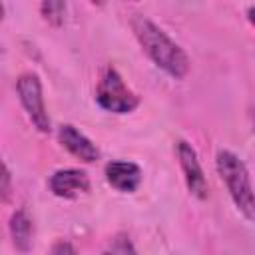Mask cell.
<instances>
[{
    "label": "cell",
    "mask_w": 255,
    "mask_h": 255,
    "mask_svg": "<svg viewBox=\"0 0 255 255\" xmlns=\"http://www.w3.org/2000/svg\"><path fill=\"white\" fill-rule=\"evenodd\" d=\"M131 30L147 54V58L163 70L167 76L175 80H183L189 72V58L181 50L179 44H175L157 24H153L145 16H135L131 20Z\"/></svg>",
    "instance_id": "cell-1"
},
{
    "label": "cell",
    "mask_w": 255,
    "mask_h": 255,
    "mask_svg": "<svg viewBox=\"0 0 255 255\" xmlns=\"http://www.w3.org/2000/svg\"><path fill=\"white\" fill-rule=\"evenodd\" d=\"M217 173L221 181L225 183L235 207L241 211V215L247 221H253L255 217V201H253V187L251 177L247 171V165L229 149H219L215 157Z\"/></svg>",
    "instance_id": "cell-2"
},
{
    "label": "cell",
    "mask_w": 255,
    "mask_h": 255,
    "mask_svg": "<svg viewBox=\"0 0 255 255\" xmlns=\"http://www.w3.org/2000/svg\"><path fill=\"white\" fill-rule=\"evenodd\" d=\"M96 102L102 110L112 114H129L139 106L137 94L128 88V84L114 66H108L102 72L96 88Z\"/></svg>",
    "instance_id": "cell-3"
},
{
    "label": "cell",
    "mask_w": 255,
    "mask_h": 255,
    "mask_svg": "<svg viewBox=\"0 0 255 255\" xmlns=\"http://www.w3.org/2000/svg\"><path fill=\"white\" fill-rule=\"evenodd\" d=\"M16 92H18L20 104L26 110V114H28L30 122L34 124V128L38 131H42V133H48L52 129V124H50V116L46 112L40 78L36 74H32V72L20 74V78L16 80Z\"/></svg>",
    "instance_id": "cell-4"
},
{
    "label": "cell",
    "mask_w": 255,
    "mask_h": 255,
    "mask_svg": "<svg viewBox=\"0 0 255 255\" xmlns=\"http://www.w3.org/2000/svg\"><path fill=\"white\" fill-rule=\"evenodd\" d=\"M175 149H177V159H179V165H181L189 193L197 199H205L209 195V183L205 179V173H203V167L199 163L195 149L185 139H179Z\"/></svg>",
    "instance_id": "cell-5"
},
{
    "label": "cell",
    "mask_w": 255,
    "mask_h": 255,
    "mask_svg": "<svg viewBox=\"0 0 255 255\" xmlns=\"http://www.w3.org/2000/svg\"><path fill=\"white\" fill-rule=\"evenodd\" d=\"M50 191L56 197L62 199H76L84 193L90 191V177L84 169H76V167H66V169H58L50 175Z\"/></svg>",
    "instance_id": "cell-6"
},
{
    "label": "cell",
    "mask_w": 255,
    "mask_h": 255,
    "mask_svg": "<svg viewBox=\"0 0 255 255\" xmlns=\"http://www.w3.org/2000/svg\"><path fill=\"white\" fill-rule=\"evenodd\" d=\"M58 139L60 143L80 161L84 163H94L100 159V149L92 143L90 137H86L76 126L72 124H62L58 129Z\"/></svg>",
    "instance_id": "cell-7"
},
{
    "label": "cell",
    "mask_w": 255,
    "mask_h": 255,
    "mask_svg": "<svg viewBox=\"0 0 255 255\" xmlns=\"http://www.w3.org/2000/svg\"><path fill=\"white\" fill-rule=\"evenodd\" d=\"M106 179L114 189H118L122 193H131L141 183V169L133 161L116 159L106 165Z\"/></svg>",
    "instance_id": "cell-8"
},
{
    "label": "cell",
    "mask_w": 255,
    "mask_h": 255,
    "mask_svg": "<svg viewBox=\"0 0 255 255\" xmlns=\"http://www.w3.org/2000/svg\"><path fill=\"white\" fill-rule=\"evenodd\" d=\"M32 233H34V227H32L30 215L22 207L16 209L10 217V237H12L14 247L22 253L30 251L32 249Z\"/></svg>",
    "instance_id": "cell-9"
},
{
    "label": "cell",
    "mask_w": 255,
    "mask_h": 255,
    "mask_svg": "<svg viewBox=\"0 0 255 255\" xmlns=\"http://www.w3.org/2000/svg\"><path fill=\"white\" fill-rule=\"evenodd\" d=\"M40 12H42V18L54 26V28H60L64 24V12H66V2L64 0H42L40 4Z\"/></svg>",
    "instance_id": "cell-10"
},
{
    "label": "cell",
    "mask_w": 255,
    "mask_h": 255,
    "mask_svg": "<svg viewBox=\"0 0 255 255\" xmlns=\"http://www.w3.org/2000/svg\"><path fill=\"white\" fill-rule=\"evenodd\" d=\"M10 197H12V175L0 157V199L8 201Z\"/></svg>",
    "instance_id": "cell-11"
},
{
    "label": "cell",
    "mask_w": 255,
    "mask_h": 255,
    "mask_svg": "<svg viewBox=\"0 0 255 255\" xmlns=\"http://www.w3.org/2000/svg\"><path fill=\"white\" fill-rule=\"evenodd\" d=\"M108 251H112V253H135V247L131 245L128 235H118L114 239V243L108 247Z\"/></svg>",
    "instance_id": "cell-12"
},
{
    "label": "cell",
    "mask_w": 255,
    "mask_h": 255,
    "mask_svg": "<svg viewBox=\"0 0 255 255\" xmlns=\"http://www.w3.org/2000/svg\"><path fill=\"white\" fill-rule=\"evenodd\" d=\"M54 255H58V253H76V247L74 245H70L68 241H58V243H54V247L50 249Z\"/></svg>",
    "instance_id": "cell-13"
},
{
    "label": "cell",
    "mask_w": 255,
    "mask_h": 255,
    "mask_svg": "<svg viewBox=\"0 0 255 255\" xmlns=\"http://www.w3.org/2000/svg\"><path fill=\"white\" fill-rule=\"evenodd\" d=\"M4 18V6H2V2H0V20Z\"/></svg>",
    "instance_id": "cell-14"
}]
</instances>
